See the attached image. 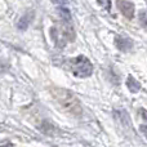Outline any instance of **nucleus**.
Returning a JSON list of instances; mask_svg holds the SVG:
<instances>
[{
  "label": "nucleus",
  "instance_id": "obj_1",
  "mask_svg": "<svg viewBox=\"0 0 147 147\" xmlns=\"http://www.w3.org/2000/svg\"><path fill=\"white\" fill-rule=\"evenodd\" d=\"M51 93L63 111H66L67 114L76 117H79L81 115L83 110H81L80 102L70 90L63 88H58V86H53L51 89Z\"/></svg>",
  "mask_w": 147,
  "mask_h": 147
},
{
  "label": "nucleus",
  "instance_id": "obj_2",
  "mask_svg": "<svg viewBox=\"0 0 147 147\" xmlns=\"http://www.w3.org/2000/svg\"><path fill=\"white\" fill-rule=\"evenodd\" d=\"M70 22L71 21H63L61 25L53 26L51 28L52 39L57 44V47H65L67 43L75 39V31Z\"/></svg>",
  "mask_w": 147,
  "mask_h": 147
},
{
  "label": "nucleus",
  "instance_id": "obj_3",
  "mask_svg": "<svg viewBox=\"0 0 147 147\" xmlns=\"http://www.w3.org/2000/svg\"><path fill=\"white\" fill-rule=\"evenodd\" d=\"M67 69L76 78H88L93 72V65L85 56H79L67 61Z\"/></svg>",
  "mask_w": 147,
  "mask_h": 147
},
{
  "label": "nucleus",
  "instance_id": "obj_4",
  "mask_svg": "<svg viewBox=\"0 0 147 147\" xmlns=\"http://www.w3.org/2000/svg\"><path fill=\"white\" fill-rule=\"evenodd\" d=\"M117 7H119L120 12L127 17L128 20H132L134 16V4L128 0H117Z\"/></svg>",
  "mask_w": 147,
  "mask_h": 147
},
{
  "label": "nucleus",
  "instance_id": "obj_5",
  "mask_svg": "<svg viewBox=\"0 0 147 147\" xmlns=\"http://www.w3.org/2000/svg\"><path fill=\"white\" fill-rule=\"evenodd\" d=\"M115 45L121 52H129L133 48V41L125 35H117L115 38Z\"/></svg>",
  "mask_w": 147,
  "mask_h": 147
},
{
  "label": "nucleus",
  "instance_id": "obj_6",
  "mask_svg": "<svg viewBox=\"0 0 147 147\" xmlns=\"http://www.w3.org/2000/svg\"><path fill=\"white\" fill-rule=\"evenodd\" d=\"M34 12H28V13H26V14H23V17L21 18L20 21H18V23H17V26H18V28L20 30H26V28L30 26V23L32 22V20H34Z\"/></svg>",
  "mask_w": 147,
  "mask_h": 147
},
{
  "label": "nucleus",
  "instance_id": "obj_7",
  "mask_svg": "<svg viewBox=\"0 0 147 147\" xmlns=\"http://www.w3.org/2000/svg\"><path fill=\"white\" fill-rule=\"evenodd\" d=\"M127 86H128V89H129L132 93H138V92L141 90V84L138 83V81L136 80L133 76H128V79H127Z\"/></svg>",
  "mask_w": 147,
  "mask_h": 147
},
{
  "label": "nucleus",
  "instance_id": "obj_8",
  "mask_svg": "<svg viewBox=\"0 0 147 147\" xmlns=\"http://www.w3.org/2000/svg\"><path fill=\"white\" fill-rule=\"evenodd\" d=\"M140 22L142 23V26L147 27V10H141L140 12Z\"/></svg>",
  "mask_w": 147,
  "mask_h": 147
},
{
  "label": "nucleus",
  "instance_id": "obj_9",
  "mask_svg": "<svg viewBox=\"0 0 147 147\" xmlns=\"http://www.w3.org/2000/svg\"><path fill=\"white\" fill-rule=\"evenodd\" d=\"M59 14H61V18L63 21H71V16H70V12L67 9H59Z\"/></svg>",
  "mask_w": 147,
  "mask_h": 147
},
{
  "label": "nucleus",
  "instance_id": "obj_10",
  "mask_svg": "<svg viewBox=\"0 0 147 147\" xmlns=\"http://www.w3.org/2000/svg\"><path fill=\"white\" fill-rule=\"evenodd\" d=\"M98 3L101 4V7L105 8L106 10L111 9V0H98Z\"/></svg>",
  "mask_w": 147,
  "mask_h": 147
},
{
  "label": "nucleus",
  "instance_id": "obj_11",
  "mask_svg": "<svg viewBox=\"0 0 147 147\" xmlns=\"http://www.w3.org/2000/svg\"><path fill=\"white\" fill-rule=\"evenodd\" d=\"M52 1L57 5H66L67 4V0H52Z\"/></svg>",
  "mask_w": 147,
  "mask_h": 147
},
{
  "label": "nucleus",
  "instance_id": "obj_12",
  "mask_svg": "<svg viewBox=\"0 0 147 147\" xmlns=\"http://www.w3.org/2000/svg\"><path fill=\"white\" fill-rule=\"evenodd\" d=\"M141 132L143 133V134L147 137V124H143V125H141Z\"/></svg>",
  "mask_w": 147,
  "mask_h": 147
},
{
  "label": "nucleus",
  "instance_id": "obj_13",
  "mask_svg": "<svg viewBox=\"0 0 147 147\" xmlns=\"http://www.w3.org/2000/svg\"><path fill=\"white\" fill-rule=\"evenodd\" d=\"M140 112H141V115H142V116H143V119H145L146 121H147V111H146V110L141 109V110H140Z\"/></svg>",
  "mask_w": 147,
  "mask_h": 147
}]
</instances>
